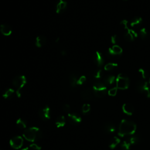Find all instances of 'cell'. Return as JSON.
Listing matches in <instances>:
<instances>
[{
	"label": "cell",
	"instance_id": "8",
	"mask_svg": "<svg viewBox=\"0 0 150 150\" xmlns=\"http://www.w3.org/2000/svg\"><path fill=\"white\" fill-rule=\"evenodd\" d=\"M23 143V139L21 136H15L12 138L9 141L10 146L15 149H19L22 147Z\"/></svg>",
	"mask_w": 150,
	"mask_h": 150
},
{
	"label": "cell",
	"instance_id": "35",
	"mask_svg": "<svg viewBox=\"0 0 150 150\" xmlns=\"http://www.w3.org/2000/svg\"><path fill=\"white\" fill-rule=\"evenodd\" d=\"M120 25L125 30H127V29H128V21L127 20L124 19V20L121 21V22H120Z\"/></svg>",
	"mask_w": 150,
	"mask_h": 150
},
{
	"label": "cell",
	"instance_id": "34",
	"mask_svg": "<svg viewBox=\"0 0 150 150\" xmlns=\"http://www.w3.org/2000/svg\"><path fill=\"white\" fill-rule=\"evenodd\" d=\"M117 89L118 88L117 87H113V88L110 89L108 91V94L110 96H115L117 94Z\"/></svg>",
	"mask_w": 150,
	"mask_h": 150
},
{
	"label": "cell",
	"instance_id": "33",
	"mask_svg": "<svg viewBox=\"0 0 150 150\" xmlns=\"http://www.w3.org/2000/svg\"><path fill=\"white\" fill-rule=\"evenodd\" d=\"M86 81V77L83 75L80 76L79 78H78V80L77 81V85H82L85 83Z\"/></svg>",
	"mask_w": 150,
	"mask_h": 150
},
{
	"label": "cell",
	"instance_id": "12",
	"mask_svg": "<svg viewBox=\"0 0 150 150\" xmlns=\"http://www.w3.org/2000/svg\"><path fill=\"white\" fill-rule=\"evenodd\" d=\"M93 60H94L95 64L98 67H101L104 63L103 55L101 52H100L98 51H96L95 52V53L94 54Z\"/></svg>",
	"mask_w": 150,
	"mask_h": 150
},
{
	"label": "cell",
	"instance_id": "5",
	"mask_svg": "<svg viewBox=\"0 0 150 150\" xmlns=\"http://www.w3.org/2000/svg\"><path fill=\"white\" fill-rule=\"evenodd\" d=\"M93 91L94 96L98 98H102L104 97L107 93V88L103 82H96L93 86Z\"/></svg>",
	"mask_w": 150,
	"mask_h": 150
},
{
	"label": "cell",
	"instance_id": "30",
	"mask_svg": "<svg viewBox=\"0 0 150 150\" xmlns=\"http://www.w3.org/2000/svg\"><path fill=\"white\" fill-rule=\"evenodd\" d=\"M90 105L88 104H84L82 106V108H81V110H82V112L84 114H86L87 113H88L90 111Z\"/></svg>",
	"mask_w": 150,
	"mask_h": 150
},
{
	"label": "cell",
	"instance_id": "19",
	"mask_svg": "<svg viewBox=\"0 0 150 150\" xmlns=\"http://www.w3.org/2000/svg\"><path fill=\"white\" fill-rule=\"evenodd\" d=\"M103 129L105 132L108 134H111L115 131L116 127L113 123L107 122L104 125Z\"/></svg>",
	"mask_w": 150,
	"mask_h": 150
},
{
	"label": "cell",
	"instance_id": "25",
	"mask_svg": "<svg viewBox=\"0 0 150 150\" xmlns=\"http://www.w3.org/2000/svg\"><path fill=\"white\" fill-rule=\"evenodd\" d=\"M14 94H15V90L12 88H9L4 91V93L2 94V97L5 99H9L13 97Z\"/></svg>",
	"mask_w": 150,
	"mask_h": 150
},
{
	"label": "cell",
	"instance_id": "10",
	"mask_svg": "<svg viewBox=\"0 0 150 150\" xmlns=\"http://www.w3.org/2000/svg\"><path fill=\"white\" fill-rule=\"evenodd\" d=\"M67 120L69 123L73 125H77L81 122V117L76 113H69L67 115Z\"/></svg>",
	"mask_w": 150,
	"mask_h": 150
},
{
	"label": "cell",
	"instance_id": "1",
	"mask_svg": "<svg viewBox=\"0 0 150 150\" xmlns=\"http://www.w3.org/2000/svg\"><path fill=\"white\" fill-rule=\"evenodd\" d=\"M137 125L135 122L127 120H122L119 126L118 135L120 137L129 136L135 133Z\"/></svg>",
	"mask_w": 150,
	"mask_h": 150
},
{
	"label": "cell",
	"instance_id": "28",
	"mask_svg": "<svg viewBox=\"0 0 150 150\" xmlns=\"http://www.w3.org/2000/svg\"><path fill=\"white\" fill-rule=\"evenodd\" d=\"M118 66L117 63H108L104 66V70L106 71H110L115 69Z\"/></svg>",
	"mask_w": 150,
	"mask_h": 150
},
{
	"label": "cell",
	"instance_id": "9",
	"mask_svg": "<svg viewBox=\"0 0 150 150\" xmlns=\"http://www.w3.org/2000/svg\"><path fill=\"white\" fill-rule=\"evenodd\" d=\"M122 53V49L118 45H113L111 47L108 48L107 50V55L111 57H114L118 55H121Z\"/></svg>",
	"mask_w": 150,
	"mask_h": 150
},
{
	"label": "cell",
	"instance_id": "7",
	"mask_svg": "<svg viewBox=\"0 0 150 150\" xmlns=\"http://www.w3.org/2000/svg\"><path fill=\"white\" fill-rule=\"evenodd\" d=\"M136 90L144 94L146 97L150 98V87L148 82L143 80H138L136 83Z\"/></svg>",
	"mask_w": 150,
	"mask_h": 150
},
{
	"label": "cell",
	"instance_id": "31",
	"mask_svg": "<svg viewBox=\"0 0 150 150\" xmlns=\"http://www.w3.org/2000/svg\"><path fill=\"white\" fill-rule=\"evenodd\" d=\"M93 76L96 79H101L103 76V73L102 70L99 69V70H97V71H96L93 74Z\"/></svg>",
	"mask_w": 150,
	"mask_h": 150
},
{
	"label": "cell",
	"instance_id": "38",
	"mask_svg": "<svg viewBox=\"0 0 150 150\" xmlns=\"http://www.w3.org/2000/svg\"><path fill=\"white\" fill-rule=\"evenodd\" d=\"M61 54H62V55H63V56H64L66 54V51L65 50H62V52H61Z\"/></svg>",
	"mask_w": 150,
	"mask_h": 150
},
{
	"label": "cell",
	"instance_id": "11",
	"mask_svg": "<svg viewBox=\"0 0 150 150\" xmlns=\"http://www.w3.org/2000/svg\"><path fill=\"white\" fill-rule=\"evenodd\" d=\"M38 114L42 120H47L50 118V109L48 106H45L40 109Z\"/></svg>",
	"mask_w": 150,
	"mask_h": 150
},
{
	"label": "cell",
	"instance_id": "40",
	"mask_svg": "<svg viewBox=\"0 0 150 150\" xmlns=\"http://www.w3.org/2000/svg\"><path fill=\"white\" fill-rule=\"evenodd\" d=\"M123 1H127V0H123Z\"/></svg>",
	"mask_w": 150,
	"mask_h": 150
},
{
	"label": "cell",
	"instance_id": "17",
	"mask_svg": "<svg viewBox=\"0 0 150 150\" xmlns=\"http://www.w3.org/2000/svg\"><path fill=\"white\" fill-rule=\"evenodd\" d=\"M122 110L125 114L131 115L133 114L134 112V107L131 103H124L122 106Z\"/></svg>",
	"mask_w": 150,
	"mask_h": 150
},
{
	"label": "cell",
	"instance_id": "6",
	"mask_svg": "<svg viewBox=\"0 0 150 150\" xmlns=\"http://www.w3.org/2000/svg\"><path fill=\"white\" fill-rule=\"evenodd\" d=\"M116 85L118 89L120 90H125L127 89L129 84V78L123 73H120L117 76V77L115 80Z\"/></svg>",
	"mask_w": 150,
	"mask_h": 150
},
{
	"label": "cell",
	"instance_id": "24",
	"mask_svg": "<svg viewBox=\"0 0 150 150\" xmlns=\"http://www.w3.org/2000/svg\"><path fill=\"white\" fill-rule=\"evenodd\" d=\"M78 78L77 76V74L72 73L69 76V83L70 85L72 88H74L77 86V81Z\"/></svg>",
	"mask_w": 150,
	"mask_h": 150
},
{
	"label": "cell",
	"instance_id": "39",
	"mask_svg": "<svg viewBox=\"0 0 150 150\" xmlns=\"http://www.w3.org/2000/svg\"><path fill=\"white\" fill-rule=\"evenodd\" d=\"M21 150H29V148H23V149H22Z\"/></svg>",
	"mask_w": 150,
	"mask_h": 150
},
{
	"label": "cell",
	"instance_id": "36",
	"mask_svg": "<svg viewBox=\"0 0 150 150\" xmlns=\"http://www.w3.org/2000/svg\"><path fill=\"white\" fill-rule=\"evenodd\" d=\"M30 148L32 150H40L41 147L36 144H32L30 145Z\"/></svg>",
	"mask_w": 150,
	"mask_h": 150
},
{
	"label": "cell",
	"instance_id": "29",
	"mask_svg": "<svg viewBox=\"0 0 150 150\" xmlns=\"http://www.w3.org/2000/svg\"><path fill=\"white\" fill-rule=\"evenodd\" d=\"M138 74L142 77V79H145L147 77L148 73H147L146 70H145V69H144L142 68H140V69H138Z\"/></svg>",
	"mask_w": 150,
	"mask_h": 150
},
{
	"label": "cell",
	"instance_id": "13",
	"mask_svg": "<svg viewBox=\"0 0 150 150\" xmlns=\"http://www.w3.org/2000/svg\"><path fill=\"white\" fill-rule=\"evenodd\" d=\"M80 96L82 99L86 100H92L94 97H95L93 90H91L90 88H87L81 91L80 93Z\"/></svg>",
	"mask_w": 150,
	"mask_h": 150
},
{
	"label": "cell",
	"instance_id": "3",
	"mask_svg": "<svg viewBox=\"0 0 150 150\" xmlns=\"http://www.w3.org/2000/svg\"><path fill=\"white\" fill-rule=\"evenodd\" d=\"M26 77L24 75H19L13 79L12 83L16 89V94L18 97H21V90L26 85Z\"/></svg>",
	"mask_w": 150,
	"mask_h": 150
},
{
	"label": "cell",
	"instance_id": "27",
	"mask_svg": "<svg viewBox=\"0 0 150 150\" xmlns=\"http://www.w3.org/2000/svg\"><path fill=\"white\" fill-rule=\"evenodd\" d=\"M139 34L140 37L142 39H146L148 36V31H147V30L145 28H142L141 29H140L139 32Z\"/></svg>",
	"mask_w": 150,
	"mask_h": 150
},
{
	"label": "cell",
	"instance_id": "16",
	"mask_svg": "<svg viewBox=\"0 0 150 150\" xmlns=\"http://www.w3.org/2000/svg\"><path fill=\"white\" fill-rule=\"evenodd\" d=\"M0 32L5 36H9L12 33V28L8 24H1L0 25Z\"/></svg>",
	"mask_w": 150,
	"mask_h": 150
},
{
	"label": "cell",
	"instance_id": "14",
	"mask_svg": "<svg viewBox=\"0 0 150 150\" xmlns=\"http://www.w3.org/2000/svg\"><path fill=\"white\" fill-rule=\"evenodd\" d=\"M138 36V33L132 29H127L124 34V38L128 41H134Z\"/></svg>",
	"mask_w": 150,
	"mask_h": 150
},
{
	"label": "cell",
	"instance_id": "21",
	"mask_svg": "<svg viewBox=\"0 0 150 150\" xmlns=\"http://www.w3.org/2000/svg\"><path fill=\"white\" fill-rule=\"evenodd\" d=\"M142 22V18L139 16H135L132 18L130 22V26L131 27H138L141 25Z\"/></svg>",
	"mask_w": 150,
	"mask_h": 150
},
{
	"label": "cell",
	"instance_id": "26",
	"mask_svg": "<svg viewBox=\"0 0 150 150\" xmlns=\"http://www.w3.org/2000/svg\"><path fill=\"white\" fill-rule=\"evenodd\" d=\"M16 124L17 127L20 129H25L27 127V123L26 121L21 118H19L16 120Z\"/></svg>",
	"mask_w": 150,
	"mask_h": 150
},
{
	"label": "cell",
	"instance_id": "4",
	"mask_svg": "<svg viewBox=\"0 0 150 150\" xmlns=\"http://www.w3.org/2000/svg\"><path fill=\"white\" fill-rule=\"evenodd\" d=\"M141 141V137L137 134H132L129 135L121 144V148L123 150H129L132 145L137 144Z\"/></svg>",
	"mask_w": 150,
	"mask_h": 150
},
{
	"label": "cell",
	"instance_id": "37",
	"mask_svg": "<svg viewBox=\"0 0 150 150\" xmlns=\"http://www.w3.org/2000/svg\"><path fill=\"white\" fill-rule=\"evenodd\" d=\"M63 111L66 112H67L68 114L70 113V110H71V108H70V106L69 105V104H64L63 105Z\"/></svg>",
	"mask_w": 150,
	"mask_h": 150
},
{
	"label": "cell",
	"instance_id": "15",
	"mask_svg": "<svg viewBox=\"0 0 150 150\" xmlns=\"http://www.w3.org/2000/svg\"><path fill=\"white\" fill-rule=\"evenodd\" d=\"M67 3L65 0H59L56 5V12L58 14L63 13L67 8Z\"/></svg>",
	"mask_w": 150,
	"mask_h": 150
},
{
	"label": "cell",
	"instance_id": "18",
	"mask_svg": "<svg viewBox=\"0 0 150 150\" xmlns=\"http://www.w3.org/2000/svg\"><path fill=\"white\" fill-rule=\"evenodd\" d=\"M47 39L46 37L42 35L38 36L35 39V46L37 47H42L43 46H45L46 43Z\"/></svg>",
	"mask_w": 150,
	"mask_h": 150
},
{
	"label": "cell",
	"instance_id": "41",
	"mask_svg": "<svg viewBox=\"0 0 150 150\" xmlns=\"http://www.w3.org/2000/svg\"><path fill=\"white\" fill-rule=\"evenodd\" d=\"M149 83H150V80H149Z\"/></svg>",
	"mask_w": 150,
	"mask_h": 150
},
{
	"label": "cell",
	"instance_id": "22",
	"mask_svg": "<svg viewBox=\"0 0 150 150\" xmlns=\"http://www.w3.org/2000/svg\"><path fill=\"white\" fill-rule=\"evenodd\" d=\"M55 124L57 128L63 127L66 124V119L63 115L59 116L55 121Z\"/></svg>",
	"mask_w": 150,
	"mask_h": 150
},
{
	"label": "cell",
	"instance_id": "32",
	"mask_svg": "<svg viewBox=\"0 0 150 150\" xmlns=\"http://www.w3.org/2000/svg\"><path fill=\"white\" fill-rule=\"evenodd\" d=\"M120 41V38L118 35H114L111 37V42L114 45H117Z\"/></svg>",
	"mask_w": 150,
	"mask_h": 150
},
{
	"label": "cell",
	"instance_id": "23",
	"mask_svg": "<svg viewBox=\"0 0 150 150\" xmlns=\"http://www.w3.org/2000/svg\"><path fill=\"white\" fill-rule=\"evenodd\" d=\"M120 142V139L117 137H113L110 140L108 143V146L111 149L115 148Z\"/></svg>",
	"mask_w": 150,
	"mask_h": 150
},
{
	"label": "cell",
	"instance_id": "2",
	"mask_svg": "<svg viewBox=\"0 0 150 150\" xmlns=\"http://www.w3.org/2000/svg\"><path fill=\"white\" fill-rule=\"evenodd\" d=\"M42 136L40 129L36 127H32L26 129L23 132V137L30 142L36 141Z\"/></svg>",
	"mask_w": 150,
	"mask_h": 150
},
{
	"label": "cell",
	"instance_id": "20",
	"mask_svg": "<svg viewBox=\"0 0 150 150\" xmlns=\"http://www.w3.org/2000/svg\"><path fill=\"white\" fill-rule=\"evenodd\" d=\"M115 77L114 75H107L103 78V83L105 86H110L115 81Z\"/></svg>",
	"mask_w": 150,
	"mask_h": 150
}]
</instances>
